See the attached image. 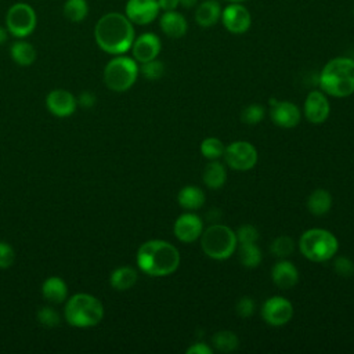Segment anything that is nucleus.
Instances as JSON below:
<instances>
[{"instance_id":"42","label":"nucleus","mask_w":354,"mask_h":354,"mask_svg":"<svg viewBox=\"0 0 354 354\" xmlns=\"http://www.w3.org/2000/svg\"><path fill=\"white\" fill-rule=\"evenodd\" d=\"M207 220L210 221V223H217V221H220V218H221V212L218 210V209H212V210H209V213H207Z\"/></svg>"},{"instance_id":"33","label":"nucleus","mask_w":354,"mask_h":354,"mask_svg":"<svg viewBox=\"0 0 354 354\" xmlns=\"http://www.w3.org/2000/svg\"><path fill=\"white\" fill-rule=\"evenodd\" d=\"M140 73L148 79V80H158L163 76L165 73V64L159 59H151L148 62L141 64L140 66Z\"/></svg>"},{"instance_id":"12","label":"nucleus","mask_w":354,"mask_h":354,"mask_svg":"<svg viewBox=\"0 0 354 354\" xmlns=\"http://www.w3.org/2000/svg\"><path fill=\"white\" fill-rule=\"evenodd\" d=\"M158 0H127L124 15L136 25H148L159 15Z\"/></svg>"},{"instance_id":"15","label":"nucleus","mask_w":354,"mask_h":354,"mask_svg":"<svg viewBox=\"0 0 354 354\" xmlns=\"http://www.w3.org/2000/svg\"><path fill=\"white\" fill-rule=\"evenodd\" d=\"M130 50L133 53V58L137 62L144 64L158 58L162 50V41L158 35L152 32H145L134 39Z\"/></svg>"},{"instance_id":"17","label":"nucleus","mask_w":354,"mask_h":354,"mask_svg":"<svg viewBox=\"0 0 354 354\" xmlns=\"http://www.w3.org/2000/svg\"><path fill=\"white\" fill-rule=\"evenodd\" d=\"M330 112V105L324 91L313 90L304 101V116L313 124L324 123Z\"/></svg>"},{"instance_id":"25","label":"nucleus","mask_w":354,"mask_h":354,"mask_svg":"<svg viewBox=\"0 0 354 354\" xmlns=\"http://www.w3.org/2000/svg\"><path fill=\"white\" fill-rule=\"evenodd\" d=\"M332 207V196L324 188L314 189L307 198V209L314 216H324Z\"/></svg>"},{"instance_id":"10","label":"nucleus","mask_w":354,"mask_h":354,"mask_svg":"<svg viewBox=\"0 0 354 354\" xmlns=\"http://www.w3.org/2000/svg\"><path fill=\"white\" fill-rule=\"evenodd\" d=\"M221 22L224 28L234 35H242L250 29L252 14L242 3H230L221 10Z\"/></svg>"},{"instance_id":"26","label":"nucleus","mask_w":354,"mask_h":354,"mask_svg":"<svg viewBox=\"0 0 354 354\" xmlns=\"http://www.w3.org/2000/svg\"><path fill=\"white\" fill-rule=\"evenodd\" d=\"M10 55L12 61L19 66H29L36 59V50L35 47L25 40H17L11 44Z\"/></svg>"},{"instance_id":"45","label":"nucleus","mask_w":354,"mask_h":354,"mask_svg":"<svg viewBox=\"0 0 354 354\" xmlns=\"http://www.w3.org/2000/svg\"><path fill=\"white\" fill-rule=\"evenodd\" d=\"M227 1H230V3H243L246 0H227Z\"/></svg>"},{"instance_id":"35","label":"nucleus","mask_w":354,"mask_h":354,"mask_svg":"<svg viewBox=\"0 0 354 354\" xmlns=\"http://www.w3.org/2000/svg\"><path fill=\"white\" fill-rule=\"evenodd\" d=\"M333 270L337 275L343 278H350L354 275V261L346 256H339L333 261Z\"/></svg>"},{"instance_id":"1","label":"nucleus","mask_w":354,"mask_h":354,"mask_svg":"<svg viewBox=\"0 0 354 354\" xmlns=\"http://www.w3.org/2000/svg\"><path fill=\"white\" fill-rule=\"evenodd\" d=\"M97 46L106 54L120 55L131 48L136 39L133 22L122 12L104 14L94 26Z\"/></svg>"},{"instance_id":"22","label":"nucleus","mask_w":354,"mask_h":354,"mask_svg":"<svg viewBox=\"0 0 354 354\" xmlns=\"http://www.w3.org/2000/svg\"><path fill=\"white\" fill-rule=\"evenodd\" d=\"M138 274L136 268L129 266H122L115 268L109 275V283L115 290H127L136 285Z\"/></svg>"},{"instance_id":"30","label":"nucleus","mask_w":354,"mask_h":354,"mask_svg":"<svg viewBox=\"0 0 354 354\" xmlns=\"http://www.w3.org/2000/svg\"><path fill=\"white\" fill-rule=\"evenodd\" d=\"M225 145L216 137H207L201 142V153L209 160H216L224 155Z\"/></svg>"},{"instance_id":"6","label":"nucleus","mask_w":354,"mask_h":354,"mask_svg":"<svg viewBox=\"0 0 354 354\" xmlns=\"http://www.w3.org/2000/svg\"><path fill=\"white\" fill-rule=\"evenodd\" d=\"M238 239L235 232L224 224H212L201 235L203 253L213 260H225L236 250Z\"/></svg>"},{"instance_id":"46","label":"nucleus","mask_w":354,"mask_h":354,"mask_svg":"<svg viewBox=\"0 0 354 354\" xmlns=\"http://www.w3.org/2000/svg\"><path fill=\"white\" fill-rule=\"evenodd\" d=\"M353 11H354V10H353Z\"/></svg>"},{"instance_id":"13","label":"nucleus","mask_w":354,"mask_h":354,"mask_svg":"<svg viewBox=\"0 0 354 354\" xmlns=\"http://www.w3.org/2000/svg\"><path fill=\"white\" fill-rule=\"evenodd\" d=\"M270 116L271 120L282 129H292L297 126L301 119L297 105L290 101H281L275 98L270 100Z\"/></svg>"},{"instance_id":"23","label":"nucleus","mask_w":354,"mask_h":354,"mask_svg":"<svg viewBox=\"0 0 354 354\" xmlns=\"http://www.w3.org/2000/svg\"><path fill=\"white\" fill-rule=\"evenodd\" d=\"M177 202L183 209L196 210L205 205V192L196 185H187L178 191Z\"/></svg>"},{"instance_id":"44","label":"nucleus","mask_w":354,"mask_h":354,"mask_svg":"<svg viewBox=\"0 0 354 354\" xmlns=\"http://www.w3.org/2000/svg\"><path fill=\"white\" fill-rule=\"evenodd\" d=\"M178 3H180V6H183L184 8H191V7L196 6L198 0H178Z\"/></svg>"},{"instance_id":"28","label":"nucleus","mask_w":354,"mask_h":354,"mask_svg":"<svg viewBox=\"0 0 354 354\" xmlns=\"http://www.w3.org/2000/svg\"><path fill=\"white\" fill-rule=\"evenodd\" d=\"M62 12L71 22H82L88 12V4L86 0H66Z\"/></svg>"},{"instance_id":"36","label":"nucleus","mask_w":354,"mask_h":354,"mask_svg":"<svg viewBox=\"0 0 354 354\" xmlns=\"http://www.w3.org/2000/svg\"><path fill=\"white\" fill-rule=\"evenodd\" d=\"M236 239L239 241V243H256L259 239V231L254 225L252 224H243L238 228V231L235 232Z\"/></svg>"},{"instance_id":"9","label":"nucleus","mask_w":354,"mask_h":354,"mask_svg":"<svg viewBox=\"0 0 354 354\" xmlns=\"http://www.w3.org/2000/svg\"><path fill=\"white\" fill-rule=\"evenodd\" d=\"M225 163L238 171L250 170L257 163V151L249 141H234L224 151Z\"/></svg>"},{"instance_id":"8","label":"nucleus","mask_w":354,"mask_h":354,"mask_svg":"<svg viewBox=\"0 0 354 354\" xmlns=\"http://www.w3.org/2000/svg\"><path fill=\"white\" fill-rule=\"evenodd\" d=\"M36 24V11L28 3H15L6 14V28L11 36L18 39L29 36L35 30Z\"/></svg>"},{"instance_id":"19","label":"nucleus","mask_w":354,"mask_h":354,"mask_svg":"<svg viewBox=\"0 0 354 354\" xmlns=\"http://www.w3.org/2000/svg\"><path fill=\"white\" fill-rule=\"evenodd\" d=\"M271 279L278 288L290 289L299 281V271L292 261L281 259L271 270Z\"/></svg>"},{"instance_id":"3","label":"nucleus","mask_w":354,"mask_h":354,"mask_svg":"<svg viewBox=\"0 0 354 354\" xmlns=\"http://www.w3.org/2000/svg\"><path fill=\"white\" fill-rule=\"evenodd\" d=\"M319 87L332 97H348L354 93V59L336 57L328 61L319 73Z\"/></svg>"},{"instance_id":"11","label":"nucleus","mask_w":354,"mask_h":354,"mask_svg":"<svg viewBox=\"0 0 354 354\" xmlns=\"http://www.w3.org/2000/svg\"><path fill=\"white\" fill-rule=\"evenodd\" d=\"M261 317L271 326H282L293 317V306L282 296L268 297L261 306Z\"/></svg>"},{"instance_id":"39","label":"nucleus","mask_w":354,"mask_h":354,"mask_svg":"<svg viewBox=\"0 0 354 354\" xmlns=\"http://www.w3.org/2000/svg\"><path fill=\"white\" fill-rule=\"evenodd\" d=\"M95 95L91 91H83L77 97V104L83 108H91L95 104Z\"/></svg>"},{"instance_id":"4","label":"nucleus","mask_w":354,"mask_h":354,"mask_svg":"<svg viewBox=\"0 0 354 354\" xmlns=\"http://www.w3.org/2000/svg\"><path fill=\"white\" fill-rule=\"evenodd\" d=\"M65 321L73 328H91L104 318V304L90 293H75L66 299L64 307Z\"/></svg>"},{"instance_id":"7","label":"nucleus","mask_w":354,"mask_h":354,"mask_svg":"<svg viewBox=\"0 0 354 354\" xmlns=\"http://www.w3.org/2000/svg\"><path fill=\"white\" fill-rule=\"evenodd\" d=\"M138 73L140 66L137 65V61L120 54L106 62L104 68V83L109 90L123 93L133 87Z\"/></svg>"},{"instance_id":"41","label":"nucleus","mask_w":354,"mask_h":354,"mask_svg":"<svg viewBox=\"0 0 354 354\" xmlns=\"http://www.w3.org/2000/svg\"><path fill=\"white\" fill-rule=\"evenodd\" d=\"M158 4H159V8L163 11H171L180 6L178 0H158Z\"/></svg>"},{"instance_id":"5","label":"nucleus","mask_w":354,"mask_h":354,"mask_svg":"<svg viewBox=\"0 0 354 354\" xmlns=\"http://www.w3.org/2000/svg\"><path fill=\"white\" fill-rule=\"evenodd\" d=\"M300 253L310 261L322 263L330 260L337 249V238L328 230L310 228L304 231L299 239Z\"/></svg>"},{"instance_id":"2","label":"nucleus","mask_w":354,"mask_h":354,"mask_svg":"<svg viewBox=\"0 0 354 354\" xmlns=\"http://www.w3.org/2000/svg\"><path fill=\"white\" fill-rule=\"evenodd\" d=\"M136 261L138 268L149 277L173 274L180 264V253L174 245L163 239H149L141 243Z\"/></svg>"},{"instance_id":"43","label":"nucleus","mask_w":354,"mask_h":354,"mask_svg":"<svg viewBox=\"0 0 354 354\" xmlns=\"http://www.w3.org/2000/svg\"><path fill=\"white\" fill-rule=\"evenodd\" d=\"M8 35H10V32L7 30V28L0 26V46H3V44L7 41Z\"/></svg>"},{"instance_id":"14","label":"nucleus","mask_w":354,"mask_h":354,"mask_svg":"<svg viewBox=\"0 0 354 354\" xmlns=\"http://www.w3.org/2000/svg\"><path fill=\"white\" fill-rule=\"evenodd\" d=\"M46 106L51 115L57 118H68L75 113L77 98L68 90L54 88L46 97Z\"/></svg>"},{"instance_id":"20","label":"nucleus","mask_w":354,"mask_h":354,"mask_svg":"<svg viewBox=\"0 0 354 354\" xmlns=\"http://www.w3.org/2000/svg\"><path fill=\"white\" fill-rule=\"evenodd\" d=\"M221 18V7L217 0H205L195 8V22L201 28H212Z\"/></svg>"},{"instance_id":"21","label":"nucleus","mask_w":354,"mask_h":354,"mask_svg":"<svg viewBox=\"0 0 354 354\" xmlns=\"http://www.w3.org/2000/svg\"><path fill=\"white\" fill-rule=\"evenodd\" d=\"M41 295L53 304L64 303L68 299V285L61 277H48L41 283Z\"/></svg>"},{"instance_id":"40","label":"nucleus","mask_w":354,"mask_h":354,"mask_svg":"<svg viewBox=\"0 0 354 354\" xmlns=\"http://www.w3.org/2000/svg\"><path fill=\"white\" fill-rule=\"evenodd\" d=\"M187 354H212L213 350L203 342H198L195 344H191L187 351Z\"/></svg>"},{"instance_id":"16","label":"nucleus","mask_w":354,"mask_h":354,"mask_svg":"<svg viewBox=\"0 0 354 354\" xmlns=\"http://www.w3.org/2000/svg\"><path fill=\"white\" fill-rule=\"evenodd\" d=\"M173 231L178 241L184 243H191L201 238L203 231V221L195 213H183L174 221Z\"/></svg>"},{"instance_id":"34","label":"nucleus","mask_w":354,"mask_h":354,"mask_svg":"<svg viewBox=\"0 0 354 354\" xmlns=\"http://www.w3.org/2000/svg\"><path fill=\"white\" fill-rule=\"evenodd\" d=\"M37 321H39L43 326L53 328V326L59 325L61 317H59L58 311H57L54 307H51V306H44V307H40L39 311H37Z\"/></svg>"},{"instance_id":"38","label":"nucleus","mask_w":354,"mask_h":354,"mask_svg":"<svg viewBox=\"0 0 354 354\" xmlns=\"http://www.w3.org/2000/svg\"><path fill=\"white\" fill-rule=\"evenodd\" d=\"M256 310V303L252 297L249 296H242L238 301H236V306H235V311L239 317L242 318H248L250 315H253Z\"/></svg>"},{"instance_id":"18","label":"nucleus","mask_w":354,"mask_h":354,"mask_svg":"<svg viewBox=\"0 0 354 354\" xmlns=\"http://www.w3.org/2000/svg\"><path fill=\"white\" fill-rule=\"evenodd\" d=\"M159 26L160 30L170 39H180L188 30V22L185 17L176 10L165 11L159 18Z\"/></svg>"},{"instance_id":"31","label":"nucleus","mask_w":354,"mask_h":354,"mask_svg":"<svg viewBox=\"0 0 354 354\" xmlns=\"http://www.w3.org/2000/svg\"><path fill=\"white\" fill-rule=\"evenodd\" d=\"M270 250L275 257L286 259L295 252V241L288 235H281L272 241Z\"/></svg>"},{"instance_id":"27","label":"nucleus","mask_w":354,"mask_h":354,"mask_svg":"<svg viewBox=\"0 0 354 354\" xmlns=\"http://www.w3.org/2000/svg\"><path fill=\"white\" fill-rule=\"evenodd\" d=\"M212 343L220 353H231L238 348L239 339L231 330H218L212 336Z\"/></svg>"},{"instance_id":"37","label":"nucleus","mask_w":354,"mask_h":354,"mask_svg":"<svg viewBox=\"0 0 354 354\" xmlns=\"http://www.w3.org/2000/svg\"><path fill=\"white\" fill-rule=\"evenodd\" d=\"M14 259H15L14 248L6 241H0V268L1 270L10 268L14 263Z\"/></svg>"},{"instance_id":"32","label":"nucleus","mask_w":354,"mask_h":354,"mask_svg":"<svg viewBox=\"0 0 354 354\" xmlns=\"http://www.w3.org/2000/svg\"><path fill=\"white\" fill-rule=\"evenodd\" d=\"M264 115H266V109H264L263 105H260V104H250V105H246L242 109L241 120L245 124L254 126V124L260 123L264 119Z\"/></svg>"},{"instance_id":"29","label":"nucleus","mask_w":354,"mask_h":354,"mask_svg":"<svg viewBox=\"0 0 354 354\" xmlns=\"http://www.w3.org/2000/svg\"><path fill=\"white\" fill-rule=\"evenodd\" d=\"M239 260L243 267L256 268L261 261V250L256 243H241Z\"/></svg>"},{"instance_id":"24","label":"nucleus","mask_w":354,"mask_h":354,"mask_svg":"<svg viewBox=\"0 0 354 354\" xmlns=\"http://www.w3.org/2000/svg\"><path fill=\"white\" fill-rule=\"evenodd\" d=\"M203 183L207 188L210 189H218L225 184L227 180V171L225 167L223 166V163H220L217 159L216 160H210L202 174Z\"/></svg>"}]
</instances>
